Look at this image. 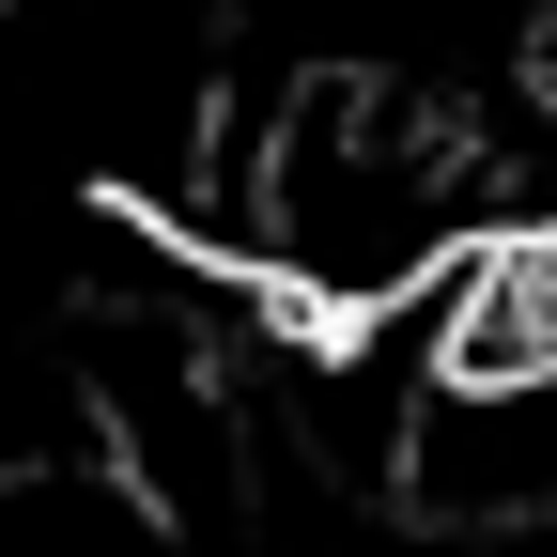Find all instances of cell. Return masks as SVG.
<instances>
[{"label":"cell","mask_w":557,"mask_h":557,"mask_svg":"<svg viewBox=\"0 0 557 557\" xmlns=\"http://www.w3.org/2000/svg\"><path fill=\"white\" fill-rule=\"evenodd\" d=\"M480 218L465 109L387 78V62H310L278 124H248V263L310 310H387L418 295Z\"/></svg>","instance_id":"obj_1"},{"label":"cell","mask_w":557,"mask_h":557,"mask_svg":"<svg viewBox=\"0 0 557 557\" xmlns=\"http://www.w3.org/2000/svg\"><path fill=\"white\" fill-rule=\"evenodd\" d=\"M496 278H511V325H527V357L557 372V201L496 233Z\"/></svg>","instance_id":"obj_2"}]
</instances>
